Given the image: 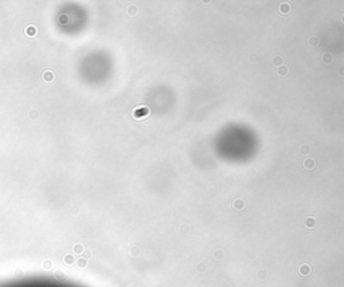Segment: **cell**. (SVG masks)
<instances>
[{
	"mask_svg": "<svg viewBox=\"0 0 344 287\" xmlns=\"http://www.w3.org/2000/svg\"><path fill=\"white\" fill-rule=\"evenodd\" d=\"M26 32H27V35H28V36L35 35V34H36V28L34 26H30V27H27V31Z\"/></svg>",
	"mask_w": 344,
	"mask_h": 287,
	"instance_id": "obj_2",
	"label": "cell"
},
{
	"mask_svg": "<svg viewBox=\"0 0 344 287\" xmlns=\"http://www.w3.org/2000/svg\"><path fill=\"white\" fill-rule=\"evenodd\" d=\"M147 113H148L147 109H136V110L133 111V116L136 117V118H140V117L147 116Z\"/></svg>",
	"mask_w": 344,
	"mask_h": 287,
	"instance_id": "obj_1",
	"label": "cell"
}]
</instances>
